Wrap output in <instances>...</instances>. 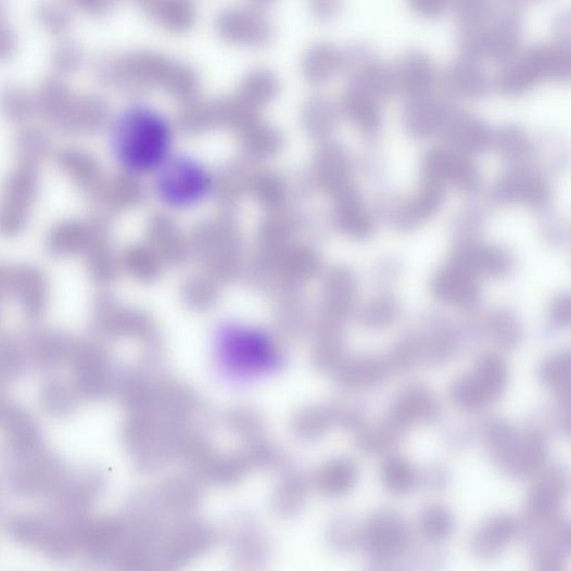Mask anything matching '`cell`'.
Instances as JSON below:
<instances>
[{"mask_svg": "<svg viewBox=\"0 0 571 571\" xmlns=\"http://www.w3.org/2000/svg\"><path fill=\"white\" fill-rule=\"evenodd\" d=\"M174 130L168 118L145 105H134L114 120L111 147L122 168L153 175L174 154Z\"/></svg>", "mask_w": 571, "mask_h": 571, "instance_id": "obj_1", "label": "cell"}, {"mask_svg": "<svg viewBox=\"0 0 571 571\" xmlns=\"http://www.w3.org/2000/svg\"><path fill=\"white\" fill-rule=\"evenodd\" d=\"M116 84L137 89H163L175 94L193 93L199 75L187 63L150 51H138L116 60L110 71Z\"/></svg>", "mask_w": 571, "mask_h": 571, "instance_id": "obj_2", "label": "cell"}, {"mask_svg": "<svg viewBox=\"0 0 571 571\" xmlns=\"http://www.w3.org/2000/svg\"><path fill=\"white\" fill-rule=\"evenodd\" d=\"M483 434L495 462L511 475H532L546 461V442L538 431H516L508 423L497 420L488 422Z\"/></svg>", "mask_w": 571, "mask_h": 571, "instance_id": "obj_3", "label": "cell"}, {"mask_svg": "<svg viewBox=\"0 0 571 571\" xmlns=\"http://www.w3.org/2000/svg\"><path fill=\"white\" fill-rule=\"evenodd\" d=\"M153 176L157 198L174 210L195 207L206 200L213 187L207 168L183 154L174 153Z\"/></svg>", "mask_w": 571, "mask_h": 571, "instance_id": "obj_4", "label": "cell"}, {"mask_svg": "<svg viewBox=\"0 0 571 571\" xmlns=\"http://www.w3.org/2000/svg\"><path fill=\"white\" fill-rule=\"evenodd\" d=\"M508 383L506 361L498 355L483 356L475 370L453 384L452 399L460 409L478 411L495 403Z\"/></svg>", "mask_w": 571, "mask_h": 571, "instance_id": "obj_5", "label": "cell"}, {"mask_svg": "<svg viewBox=\"0 0 571 571\" xmlns=\"http://www.w3.org/2000/svg\"><path fill=\"white\" fill-rule=\"evenodd\" d=\"M216 31L226 43L244 49H261L272 39L270 21L256 8H229L219 13Z\"/></svg>", "mask_w": 571, "mask_h": 571, "instance_id": "obj_6", "label": "cell"}, {"mask_svg": "<svg viewBox=\"0 0 571 571\" xmlns=\"http://www.w3.org/2000/svg\"><path fill=\"white\" fill-rule=\"evenodd\" d=\"M359 543L377 560L388 561L404 553L409 545V528L397 515L380 512L361 525Z\"/></svg>", "mask_w": 571, "mask_h": 571, "instance_id": "obj_7", "label": "cell"}, {"mask_svg": "<svg viewBox=\"0 0 571 571\" xmlns=\"http://www.w3.org/2000/svg\"><path fill=\"white\" fill-rule=\"evenodd\" d=\"M498 75V88L509 96H518L550 78L547 48L530 49L513 55Z\"/></svg>", "mask_w": 571, "mask_h": 571, "instance_id": "obj_8", "label": "cell"}, {"mask_svg": "<svg viewBox=\"0 0 571 571\" xmlns=\"http://www.w3.org/2000/svg\"><path fill=\"white\" fill-rule=\"evenodd\" d=\"M392 74L394 91L413 100L428 97L436 80L433 63L419 52L405 55L392 69Z\"/></svg>", "mask_w": 571, "mask_h": 571, "instance_id": "obj_9", "label": "cell"}, {"mask_svg": "<svg viewBox=\"0 0 571 571\" xmlns=\"http://www.w3.org/2000/svg\"><path fill=\"white\" fill-rule=\"evenodd\" d=\"M439 411V403L428 390L413 386L395 399L386 423L399 433L417 423L434 420Z\"/></svg>", "mask_w": 571, "mask_h": 571, "instance_id": "obj_10", "label": "cell"}, {"mask_svg": "<svg viewBox=\"0 0 571 571\" xmlns=\"http://www.w3.org/2000/svg\"><path fill=\"white\" fill-rule=\"evenodd\" d=\"M520 523L505 513L495 515L479 526L471 540L473 554L482 559H491L504 551L519 533Z\"/></svg>", "mask_w": 571, "mask_h": 571, "instance_id": "obj_11", "label": "cell"}, {"mask_svg": "<svg viewBox=\"0 0 571 571\" xmlns=\"http://www.w3.org/2000/svg\"><path fill=\"white\" fill-rule=\"evenodd\" d=\"M521 28L519 21L510 15L498 16L491 25H481L483 58L509 60L517 52Z\"/></svg>", "mask_w": 571, "mask_h": 571, "instance_id": "obj_12", "label": "cell"}, {"mask_svg": "<svg viewBox=\"0 0 571 571\" xmlns=\"http://www.w3.org/2000/svg\"><path fill=\"white\" fill-rule=\"evenodd\" d=\"M137 4L158 27L170 33H187L196 21L192 0H138Z\"/></svg>", "mask_w": 571, "mask_h": 571, "instance_id": "obj_13", "label": "cell"}, {"mask_svg": "<svg viewBox=\"0 0 571 571\" xmlns=\"http://www.w3.org/2000/svg\"><path fill=\"white\" fill-rule=\"evenodd\" d=\"M568 475L559 467L548 469L538 479L528 497L529 515L548 517L556 510L568 493Z\"/></svg>", "mask_w": 571, "mask_h": 571, "instance_id": "obj_14", "label": "cell"}, {"mask_svg": "<svg viewBox=\"0 0 571 571\" xmlns=\"http://www.w3.org/2000/svg\"><path fill=\"white\" fill-rule=\"evenodd\" d=\"M346 65V54L331 45H318L308 50L302 62L304 76L313 84H323Z\"/></svg>", "mask_w": 571, "mask_h": 571, "instance_id": "obj_15", "label": "cell"}, {"mask_svg": "<svg viewBox=\"0 0 571 571\" xmlns=\"http://www.w3.org/2000/svg\"><path fill=\"white\" fill-rule=\"evenodd\" d=\"M444 81L448 90L466 98L480 97L487 89L485 73L475 61L466 58L448 67Z\"/></svg>", "mask_w": 571, "mask_h": 571, "instance_id": "obj_16", "label": "cell"}, {"mask_svg": "<svg viewBox=\"0 0 571 571\" xmlns=\"http://www.w3.org/2000/svg\"><path fill=\"white\" fill-rule=\"evenodd\" d=\"M391 373L386 358L360 357L346 364L344 383L354 389H369L382 383Z\"/></svg>", "mask_w": 571, "mask_h": 571, "instance_id": "obj_17", "label": "cell"}, {"mask_svg": "<svg viewBox=\"0 0 571 571\" xmlns=\"http://www.w3.org/2000/svg\"><path fill=\"white\" fill-rule=\"evenodd\" d=\"M435 283L437 295L447 302L468 305L477 299L471 272L461 266L443 272Z\"/></svg>", "mask_w": 571, "mask_h": 571, "instance_id": "obj_18", "label": "cell"}, {"mask_svg": "<svg viewBox=\"0 0 571 571\" xmlns=\"http://www.w3.org/2000/svg\"><path fill=\"white\" fill-rule=\"evenodd\" d=\"M427 175L432 183L444 180L469 182L473 177L471 163L462 156L436 152L427 163Z\"/></svg>", "mask_w": 571, "mask_h": 571, "instance_id": "obj_19", "label": "cell"}, {"mask_svg": "<svg viewBox=\"0 0 571 571\" xmlns=\"http://www.w3.org/2000/svg\"><path fill=\"white\" fill-rule=\"evenodd\" d=\"M345 109L356 124L365 131H373L379 126L378 99L356 87L345 97Z\"/></svg>", "mask_w": 571, "mask_h": 571, "instance_id": "obj_20", "label": "cell"}, {"mask_svg": "<svg viewBox=\"0 0 571 571\" xmlns=\"http://www.w3.org/2000/svg\"><path fill=\"white\" fill-rule=\"evenodd\" d=\"M382 479L389 492L404 495L413 491L419 481L417 468L404 458L389 459L382 469Z\"/></svg>", "mask_w": 571, "mask_h": 571, "instance_id": "obj_21", "label": "cell"}, {"mask_svg": "<svg viewBox=\"0 0 571 571\" xmlns=\"http://www.w3.org/2000/svg\"><path fill=\"white\" fill-rule=\"evenodd\" d=\"M419 529L424 540L431 543L442 542L454 533V515L443 506H430L420 516Z\"/></svg>", "mask_w": 571, "mask_h": 571, "instance_id": "obj_22", "label": "cell"}, {"mask_svg": "<svg viewBox=\"0 0 571 571\" xmlns=\"http://www.w3.org/2000/svg\"><path fill=\"white\" fill-rule=\"evenodd\" d=\"M570 365L568 353H556L547 357L540 367L542 382L560 397H569Z\"/></svg>", "mask_w": 571, "mask_h": 571, "instance_id": "obj_23", "label": "cell"}, {"mask_svg": "<svg viewBox=\"0 0 571 571\" xmlns=\"http://www.w3.org/2000/svg\"><path fill=\"white\" fill-rule=\"evenodd\" d=\"M442 117L441 106L427 97L414 100V104L407 113L411 129L419 132L432 130L440 124Z\"/></svg>", "mask_w": 571, "mask_h": 571, "instance_id": "obj_24", "label": "cell"}, {"mask_svg": "<svg viewBox=\"0 0 571 571\" xmlns=\"http://www.w3.org/2000/svg\"><path fill=\"white\" fill-rule=\"evenodd\" d=\"M398 436V432L385 423L382 427L359 429L358 441L364 452L369 454H380L389 451Z\"/></svg>", "mask_w": 571, "mask_h": 571, "instance_id": "obj_25", "label": "cell"}, {"mask_svg": "<svg viewBox=\"0 0 571 571\" xmlns=\"http://www.w3.org/2000/svg\"><path fill=\"white\" fill-rule=\"evenodd\" d=\"M456 18L464 27L479 25L485 22L491 11V0H451V5Z\"/></svg>", "mask_w": 571, "mask_h": 571, "instance_id": "obj_26", "label": "cell"}, {"mask_svg": "<svg viewBox=\"0 0 571 571\" xmlns=\"http://www.w3.org/2000/svg\"><path fill=\"white\" fill-rule=\"evenodd\" d=\"M357 479V469L350 461H340L325 474V485L329 491L341 494L353 487Z\"/></svg>", "mask_w": 571, "mask_h": 571, "instance_id": "obj_27", "label": "cell"}, {"mask_svg": "<svg viewBox=\"0 0 571 571\" xmlns=\"http://www.w3.org/2000/svg\"><path fill=\"white\" fill-rule=\"evenodd\" d=\"M488 330L495 341L505 347L515 346L520 339L518 326L507 317H499L492 321Z\"/></svg>", "mask_w": 571, "mask_h": 571, "instance_id": "obj_28", "label": "cell"}, {"mask_svg": "<svg viewBox=\"0 0 571 571\" xmlns=\"http://www.w3.org/2000/svg\"><path fill=\"white\" fill-rule=\"evenodd\" d=\"M414 13L423 18L441 16L451 5V0H407Z\"/></svg>", "mask_w": 571, "mask_h": 571, "instance_id": "obj_29", "label": "cell"}, {"mask_svg": "<svg viewBox=\"0 0 571 571\" xmlns=\"http://www.w3.org/2000/svg\"><path fill=\"white\" fill-rule=\"evenodd\" d=\"M340 9L341 0H310V10L320 20L335 17Z\"/></svg>", "mask_w": 571, "mask_h": 571, "instance_id": "obj_30", "label": "cell"}, {"mask_svg": "<svg viewBox=\"0 0 571 571\" xmlns=\"http://www.w3.org/2000/svg\"><path fill=\"white\" fill-rule=\"evenodd\" d=\"M551 318L554 322L559 326H566L569 323L570 305L567 299L566 300L561 299L554 305L551 309Z\"/></svg>", "mask_w": 571, "mask_h": 571, "instance_id": "obj_31", "label": "cell"}, {"mask_svg": "<svg viewBox=\"0 0 571 571\" xmlns=\"http://www.w3.org/2000/svg\"><path fill=\"white\" fill-rule=\"evenodd\" d=\"M426 482L431 486L439 487L440 484H444L445 482L444 474L439 470L429 471L426 477Z\"/></svg>", "mask_w": 571, "mask_h": 571, "instance_id": "obj_32", "label": "cell"}, {"mask_svg": "<svg viewBox=\"0 0 571 571\" xmlns=\"http://www.w3.org/2000/svg\"><path fill=\"white\" fill-rule=\"evenodd\" d=\"M249 2L256 9L270 7L276 0H249Z\"/></svg>", "mask_w": 571, "mask_h": 571, "instance_id": "obj_33", "label": "cell"}]
</instances>
